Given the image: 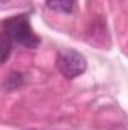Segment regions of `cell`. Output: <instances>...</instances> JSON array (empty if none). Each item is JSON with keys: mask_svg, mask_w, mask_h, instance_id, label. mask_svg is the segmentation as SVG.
Wrapping results in <instances>:
<instances>
[{"mask_svg": "<svg viewBox=\"0 0 128 130\" xmlns=\"http://www.w3.org/2000/svg\"><path fill=\"white\" fill-rule=\"evenodd\" d=\"M3 26H5V32L11 36L14 44L17 42L27 48H35L39 45V38L33 32L27 15H15L6 20Z\"/></svg>", "mask_w": 128, "mask_h": 130, "instance_id": "obj_1", "label": "cell"}, {"mask_svg": "<svg viewBox=\"0 0 128 130\" xmlns=\"http://www.w3.org/2000/svg\"><path fill=\"white\" fill-rule=\"evenodd\" d=\"M56 67L62 73V76L66 79H75L80 74H83L88 68L86 58L78 53L77 50H62L57 55L56 59Z\"/></svg>", "mask_w": 128, "mask_h": 130, "instance_id": "obj_2", "label": "cell"}, {"mask_svg": "<svg viewBox=\"0 0 128 130\" xmlns=\"http://www.w3.org/2000/svg\"><path fill=\"white\" fill-rule=\"evenodd\" d=\"M77 0H47V8L54 12L60 14H69L72 12Z\"/></svg>", "mask_w": 128, "mask_h": 130, "instance_id": "obj_3", "label": "cell"}, {"mask_svg": "<svg viewBox=\"0 0 128 130\" xmlns=\"http://www.w3.org/2000/svg\"><path fill=\"white\" fill-rule=\"evenodd\" d=\"M12 47H14V41L11 39V36L6 32H0V64L8 61V58L11 56Z\"/></svg>", "mask_w": 128, "mask_h": 130, "instance_id": "obj_4", "label": "cell"}, {"mask_svg": "<svg viewBox=\"0 0 128 130\" xmlns=\"http://www.w3.org/2000/svg\"><path fill=\"white\" fill-rule=\"evenodd\" d=\"M23 82H24V77H23L21 73H12V74L5 80L3 86H5V89H8V91H14V89H17L18 86H21Z\"/></svg>", "mask_w": 128, "mask_h": 130, "instance_id": "obj_5", "label": "cell"}, {"mask_svg": "<svg viewBox=\"0 0 128 130\" xmlns=\"http://www.w3.org/2000/svg\"><path fill=\"white\" fill-rule=\"evenodd\" d=\"M6 2H9V0H0V3H6Z\"/></svg>", "mask_w": 128, "mask_h": 130, "instance_id": "obj_6", "label": "cell"}]
</instances>
